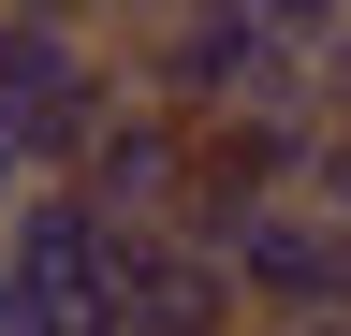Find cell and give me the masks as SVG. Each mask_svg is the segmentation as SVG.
Here are the masks:
<instances>
[{
    "mask_svg": "<svg viewBox=\"0 0 351 336\" xmlns=\"http://www.w3.org/2000/svg\"><path fill=\"white\" fill-rule=\"evenodd\" d=\"M103 336H249V292H234V263L205 234H132Z\"/></svg>",
    "mask_w": 351,
    "mask_h": 336,
    "instance_id": "cell-3",
    "label": "cell"
},
{
    "mask_svg": "<svg viewBox=\"0 0 351 336\" xmlns=\"http://www.w3.org/2000/svg\"><path fill=\"white\" fill-rule=\"evenodd\" d=\"M132 117V59L103 15H0V132H15V190H73L88 146Z\"/></svg>",
    "mask_w": 351,
    "mask_h": 336,
    "instance_id": "cell-1",
    "label": "cell"
},
{
    "mask_svg": "<svg viewBox=\"0 0 351 336\" xmlns=\"http://www.w3.org/2000/svg\"><path fill=\"white\" fill-rule=\"evenodd\" d=\"M88 205H103L117 234H191V117H161V103H132L103 146H88Z\"/></svg>",
    "mask_w": 351,
    "mask_h": 336,
    "instance_id": "cell-4",
    "label": "cell"
},
{
    "mask_svg": "<svg viewBox=\"0 0 351 336\" xmlns=\"http://www.w3.org/2000/svg\"><path fill=\"white\" fill-rule=\"evenodd\" d=\"M117 59H132V103L191 117V132H219L249 103H307V15H249V0H219V15H132Z\"/></svg>",
    "mask_w": 351,
    "mask_h": 336,
    "instance_id": "cell-2",
    "label": "cell"
},
{
    "mask_svg": "<svg viewBox=\"0 0 351 336\" xmlns=\"http://www.w3.org/2000/svg\"><path fill=\"white\" fill-rule=\"evenodd\" d=\"M322 205H337V220H351V132L322 146Z\"/></svg>",
    "mask_w": 351,
    "mask_h": 336,
    "instance_id": "cell-5",
    "label": "cell"
},
{
    "mask_svg": "<svg viewBox=\"0 0 351 336\" xmlns=\"http://www.w3.org/2000/svg\"><path fill=\"white\" fill-rule=\"evenodd\" d=\"M293 336H351V322H293Z\"/></svg>",
    "mask_w": 351,
    "mask_h": 336,
    "instance_id": "cell-6",
    "label": "cell"
}]
</instances>
